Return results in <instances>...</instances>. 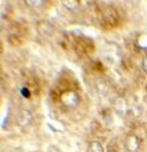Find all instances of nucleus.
I'll return each mask as SVG.
<instances>
[{"instance_id": "obj_1", "label": "nucleus", "mask_w": 147, "mask_h": 152, "mask_svg": "<svg viewBox=\"0 0 147 152\" xmlns=\"http://www.w3.org/2000/svg\"><path fill=\"white\" fill-rule=\"evenodd\" d=\"M90 152H104V151L101 145L97 142H95L90 146Z\"/></svg>"}, {"instance_id": "obj_2", "label": "nucleus", "mask_w": 147, "mask_h": 152, "mask_svg": "<svg viewBox=\"0 0 147 152\" xmlns=\"http://www.w3.org/2000/svg\"><path fill=\"white\" fill-rule=\"evenodd\" d=\"M143 65V68L144 71L147 73V55L145 56V58H144Z\"/></svg>"}]
</instances>
